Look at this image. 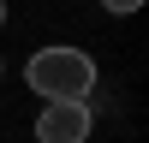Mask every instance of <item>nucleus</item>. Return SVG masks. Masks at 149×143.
Returning a JSON list of instances; mask_svg holds the SVG:
<instances>
[{
	"instance_id": "1",
	"label": "nucleus",
	"mask_w": 149,
	"mask_h": 143,
	"mask_svg": "<svg viewBox=\"0 0 149 143\" xmlns=\"http://www.w3.org/2000/svg\"><path fill=\"white\" fill-rule=\"evenodd\" d=\"M24 83H30L42 101H90L95 60L84 54V48H36L30 66H24Z\"/></svg>"
},
{
	"instance_id": "2",
	"label": "nucleus",
	"mask_w": 149,
	"mask_h": 143,
	"mask_svg": "<svg viewBox=\"0 0 149 143\" xmlns=\"http://www.w3.org/2000/svg\"><path fill=\"white\" fill-rule=\"evenodd\" d=\"M90 101H48L36 119V137L42 143H90Z\"/></svg>"
},
{
	"instance_id": "3",
	"label": "nucleus",
	"mask_w": 149,
	"mask_h": 143,
	"mask_svg": "<svg viewBox=\"0 0 149 143\" xmlns=\"http://www.w3.org/2000/svg\"><path fill=\"white\" fill-rule=\"evenodd\" d=\"M102 6H107V12H113V18H125V12H137V6H143V0H102Z\"/></svg>"
},
{
	"instance_id": "4",
	"label": "nucleus",
	"mask_w": 149,
	"mask_h": 143,
	"mask_svg": "<svg viewBox=\"0 0 149 143\" xmlns=\"http://www.w3.org/2000/svg\"><path fill=\"white\" fill-rule=\"evenodd\" d=\"M0 24H6V0H0Z\"/></svg>"
}]
</instances>
